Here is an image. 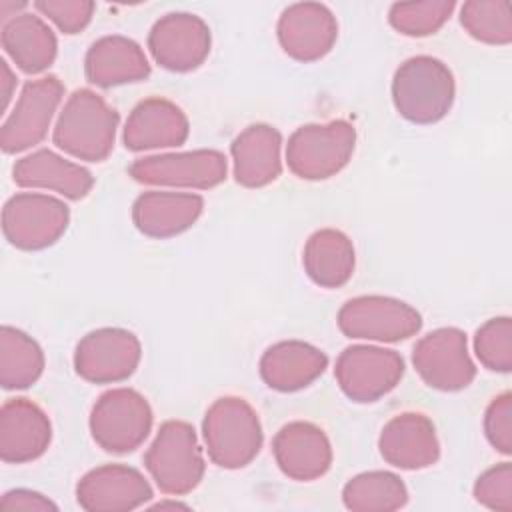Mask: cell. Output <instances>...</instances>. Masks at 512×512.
<instances>
[{
    "mask_svg": "<svg viewBox=\"0 0 512 512\" xmlns=\"http://www.w3.org/2000/svg\"><path fill=\"white\" fill-rule=\"evenodd\" d=\"M456 2L452 0H422V2H394L388 10L390 26L410 38H424L436 34L452 16Z\"/></svg>",
    "mask_w": 512,
    "mask_h": 512,
    "instance_id": "obj_31",
    "label": "cell"
},
{
    "mask_svg": "<svg viewBox=\"0 0 512 512\" xmlns=\"http://www.w3.org/2000/svg\"><path fill=\"white\" fill-rule=\"evenodd\" d=\"M0 68H2V78H0V84H2V110H6L8 104H10L12 92L16 88V76L10 70L6 60H0Z\"/></svg>",
    "mask_w": 512,
    "mask_h": 512,
    "instance_id": "obj_37",
    "label": "cell"
},
{
    "mask_svg": "<svg viewBox=\"0 0 512 512\" xmlns=\"http://www.w3.org/2000/svg\"><path fill=\"white\" fill-rule=\"evenodd\" d=\"M338 328L352 340L400 342L420 332V312L404 300L380 294L350 298L336 316Z\"/></svg>",
    "mask_w": 512,
    "mask_h": 512,
    "instance_id": "obj_7",
    "label": "cell"
},
{
    "mask_svg": "<svg viewBox=\"0 0 512 512\" xmlns=\"http://www.w3.org/2000/svg\"><path fill=\"white\" fill-rule=\"evenodd\" d=\"M328 368V356L302 340H282L268 346L258 370L264 384L276 392H296L318 380Z\"/></svg>",
    "mask_w": 512,
    "mask_h": 512,
    "instance_id": "obj_25",
    "label": "cell"
},
{
    "mask_svg": "<svg viewBox=\"0 0 512 512\" xmlns=\"http://www.w3.org/2000/svg\"><path fill=\"white\" fill-rule=\"evenodd\" d=\"M356 128L346 120L304 124L286 144L288 170L302 180H326L336 176L352 158Z\"/></svg>",
    "mask_w": 512,
    "mask_h": 512,
    "instance_id": "obj_5",
    "label": "cell"
},
{
    "mask_svg": "<svg viewBox=\"0 0 512 512\" xmlns=\"http://www.w3.org/2000/svg\"><path fill=\"white\" fill-rule=\"evenodd\" d=\"M12 178L20 188L50 190L66 200H82L94 186L90 170L48 148L20 158L12 168Z\"/></svg>",
    "mask_w": 512,
    "mask_h": 512,
    "instance_id": "obj_24",
    "label": "cell"
},
{
    "mask_svg": "<svg viewBox=\"0 0 512 512\" xmlns=\"http://www.w3.org/2000/svg\"><path fill=\"white\" fill-rule=\"evenodd\" d=\"M474 498L484 508L512 512V464L500 462L484 470L474 482Z\"/></svg>",
    "mask_w": 512,
    "mask_h": 512,
    "instance_id": "obj_33",
    "label": "cell"
},
{
    "mask_svg": "<svg viewBox=\"0 0 512 512\" xmlns=\"http://www.w3.org/2000/svg\"><path fill=\"white\" fill-rule=\"evenodd\" d=\"M484 434L490 446L504 454H512V394L502 392L490 400L484 412Z\"/></svg>",
    "mask_w": 512,
    "mask_h": 512,
    "instance_id": "obj_35",
    "label": "cell"
},
{
    "mask_svg": "<svg viewBox=\"0 0 512 512\" xmlns=\"http://www.w3.org/2000/svg\"><path fill=\"white\" fill-rule=\"evenodd\" d=\"M52 442L48 414L28 398H10L0 408V458L26 464L40 458Z\"/></svg>",
    "mask_w": 512,
    "mask_h": 512,
    "instance_id": "obj_20",
    "label": "cell"
},
{
    "mask_svg": "<svg viewBox=\"0 0 512 512\" xmlns=\"http://www.w3.org/2000/svg\"><path fill=\"white\" fill-rule=\"evenodd\" d=\"M144 466L160 492L190 494L206 470L194 426L184 420H166L144 454Z\"/></svg>",
    "mask_w": 512,
    "mask_h": 512,
    "instance_id": "obj_4",
    "label": "cell"
},
{
    "mask_svg": "<svg viewBox=\"0 0 512 512\" xmlns=\"http://www.w3.org/2000/svg\"><path fill=\"white\" fill-rule=\"evenodd\" d=\"M84 76L98 88H114L146 80L150 62L138 42L122 34L98 38L86 52Z\"/></svg>",
    "mask_w": 512,
    "mask_h": 512,
    "instance_id": "obj_23",
    "label": "cell"
},
{
    "mask_svg": "<svg viewBox=\"0 0 512 512\" xmlns=\"http://www.w3.org/2000/svg\"><path fill=\"white\" fill-rule=\"evenodd\" d=\"M342 502L352 512H392L406 506L408 488L394 472L370 470L344 484Z\"/></svg>",
    "mask_w": 512,
    "mask_h": 512,
    "instance_id": "obj_29",
    "label": "cell"
},
{
    "mask_svg": "<svg viewBox=\"0 0 512 512\" xmlns=\"http://www.w3.org/2000/svg\"><path fill=\"white\" fill-rule=\"evenodd\" d=\"M202 438L216 466L238 470L258 456L264 432L256 410L244 398L222 396L204 414Z\"/></svg>",
    "mask_w": 512,
    "mask_h": 512,
    "instance_id": "obj_3",
    "label": "cell"
},
{
    "mask_svg": "<svg viewBox=\"0 0 512 512\" xmlns=\"http://www.w3.org/2000/svg\"><path fill=\"white\" fill-rule=\"evenodd\" d=\"M120 116L94 90H74L64 102L54 130V144L68 156L84 162H102L116 142Z\"/></svg>",
    "mask_w": 512,
    "mask_h": 512,
    "instance_id": "obj_1",
    "label": "cell"
},
{
    "mask_svg": "<svg viewBox=\"0 0 512 512\" xmlns=\"http://www.w3.org/2000/svg\"><path fill=\"white\" fill-rule=\"evenodd\" d=\"M404 368V358L396 350L354 344L336 358L334 378L348 400L370 404L400 384Z\"/></svg>",
    "mask_w": 512,
    "mask_h": 512,
    "instance_id": "obj_9",
    "label": "cell"
},
{
    "mask_svg": "<svg viewBox=\"0 0 512 512\" xmlns=\"http://www.w3.org/2000/svg\"><path fill=\"white\" fill-rule=\"evenodd\" d=\"M154 510H164V508H182V510H188V506L186 504H182V502H176V500H172V502H158V504H154L152 506Z\"/></svg>",
    "mask_w": 512,
    "mask_h": 512,
    "instance_id": "obj_38",
    "label": "cell"
},
{
    "mask_svg": "<svg viewBox=\"0 0 512 512\" xmlns=\"http://www.w3.org/2000/svg\"><path fill=\"white\" fill-rule=\"evenodd\" d=\"M2 48L24 74H42L58 54L52 28L32 12H18L2 24Z\"/></svg>",
    "mask_w": 512,
    "mask_h": 512,
    "instance_id": "obj_26",
    "label": "cell"
},
{
    "mask_svg": "<svg viewBox=\"0 0 512 512\" xmlns=\"http://www.w3.org/2000/svg\"><path fill=\"white\" fill-rule=\"evenodd\" d=\"M276 36L284 54L308 64L324 58L334 48L338 22L326 4L296 2L282 10Z\"/></svg>",
    "mask_w": 512,
    "mask_h": 512,
    "instance_id": "obj_15",
    "label": "cell"
},
{
    "mask_svg": "<svg viewBox=\"0 0 512 512\" xmlns=\"http://www.w3.org/2000/svg\"><path fill=\"white\" fill-rule=\"evenodd\" d=\"M230 156L240 186H268L282 174V134L270 124H250L232 140Z\"/></svg>",
    "mask_w": 512,
    "mask_h": 512,
    "instance_id": "obj_22",
    "label": "cell"
},
{
    "mask_svg": "<svg viewBox=\"0 0 512 512\" xmlns=\"http://www.w3.org/2000/svg\"><path fill=\"white\" fill-rule=\"evenodd\" d=\"M62 96L64 84L56 76L26 82L0 128L4 154H18L40 144L48 134Z\"/></svg>",
    "mask_w": 512,
    "mask_h": 512,
    "instance_id": "obj_13",
    "label": "cell"
},
{
    "mask_svg": "<svg viewBox=\"0 0 512 512\" xmlns=\"http://www.w3.org/2000/svg\"><path fill=\"white\" fill-rule=\"evenodd\" d=\"M142 358L138 336L126 328H96L84 334L74 348L76 374L92 384L128 380Z\"/></svg>",
    "mask_w": 512,
    "mask_h": 512,
    "instance_id": "obj_12",
    "label": "cell"
},
{
    "mask_svg": "<svg viewBox=\"0 0 512 512\" xmlns=\"http://www.w3.org/2000/svg\"><path fill=\"white\" fill-rule=\"evenodd\" d=\"M392 102L396 112L412 124H436L454 106V74L434 56H412L392 76Z\"/></svg>",
    "mask_w": 512,
    "mask_h": 512,
    "instance_id": "obj_2",
    "label": "cell"
},
{
    "mask_svg": "<svg viewBox=\"0 0 512 512\" xmlns=\"http://www.w3.org/2000/svg\"><path fill=\"white\" fill-rule=\"evenodd\" d=\"M0 508L4 512H48V510L56 512L58 510V506L48 496L28 488L8 490L0 500Z\"/></svg>",
    "mask_w": 512,
    "mask_h": 512,
    "instance_id": "obj_36",
    "label": "cell"
},
{
    "mask_svg": "<svg viewBox=\"0 0 512 512\" xmlns=\"http://www.w3.org/2000/svg\"><path fill=\"white\" fill-rule=\"evenodd\" d=\"M462 28L478 42L506 46L512 42V8L506 0H470L460 6Z\"/></svg>",
    "mask_w": 512,
    "mask_h": 512,
    "instance_id": "obj_30",
    "label": "cell"
},
{
    "mask_svg": "<svg viewBox=\"0 0 512 512\" xmlns=\"http://www.w3.org/2000/svg\"><path fill=\"white\" fill-rule=\"evenodd\" d=\"M70 224L64 200L42 192H20L2 208L4 238L18 250H44L56 244Z\"/></svg>",
    "mask_w": 512,
    "mask_h": 512,
    "instance_id": "obj_8",
    "label": "cell"
},
{
    "mask_svg": "<svg viewBox=\"0 0 512 512\" xmlns=\"http://www.w3.org/2000/svg\"><path fill=\"white\" fill-rule=\"evenodd\" d=\"M302 266L316 286L340 288L352 278L356 268L354 244L342 230L320 228L304 244Z\"/></svg>",
    "mask_w": 512,
    "mask_h": 512,
    "instance_id": "obj_27",
    "label": "cell"
},
{
    "mask_svg": "<svg viewBox=\"0 0 512 512\" xmlns=\"http://www.w3.org/2000/svg\"><path fill=\"white\" fill-rule=\"evenodd\" d=\"M190 122L184 110L168 98L140 100L126 118L122 142L132 152L176 148L188 140Z\"/></svg>",
    "mask_w": 512,
    "mask_h": 512,
    "instance_id": "obj_19",
    "label": "cell"
},
{
    "mask_svg": "<svg viewBox=\"0 0 512 512\" xmlns=\"http://www.w3.org/2000/svg\"><path fill=\"white\" fill-rule=\"evenodd\" d=\"M204 198L192 192L148 190L132 204V222L148 238H174L196 224L202 216Z\"/></svg>",
    "mask_w": 512,
    "mask_h": 512,
    "instance_id": "obj_21",
    "label": "cell"
},
{
    "mask_svg": "<svg viewBox=\"0 0 512 512\" xmlns=\"http://www.w3.org/2000/svg\"><path fill=\"white\" fill-rule=\"evenodd\" d=\"M474 354L486 370L508 374L512 370V320L496 316L474 334Z\"/></svg>",
    "mask_w": 512,
    "mask_h": 512,
    "instance_id": "obj_32",
    "label": "cell"
},
{
    "mask_svg": "<svg viewBox=\"0 0 512 512\" xmlns=\"http://www.w3.org/2000/svg\"><path fill=\"white\" fill-rule=\"evenodd\" d=\"M272 454L282 474L296 482L318 480L332 466V444L326 432L306 420L284 424L272 440Z\"/></svg>",
    "mask_w": 512,
    "mask_h": 512,
    "instance_id": "obj_18",
    "label": "cell"
},
{
    "mask_svg": "<svg viewBox=\"0 0 512 512\" xmlns=\"http://www.w3.org/2000/svg\"><path fill=\"white\" fill-rule=\"evenodd\" d=\"M154 414L148 400L134 388L104 392L90 410L92 440L106 452L126 454L144 444L152 430Z\"/></svg>",
    "mask_w": 512,
    "mask_h": 512,
    "instance_id": "obj_6",
    "label": "cell"
},
{
    "mask_svg": "<svg viewBox=\"0 0 512 512\" xmlns=\"http://www.w3.org/2000/svg\"><path fill=\"white\" fill-rule=\"evenodd\" d=\"M40 344L14 326L0 328V384L4 390H26L44 372Z\"/></svg>",
    "mask_w": 512,
    "mask_h": 512,
    "instance_id": "obj_28",
    "label": "cell"
},
{
    "mask_svg": "<svg viewBox=\"0 0 512 512\" xmlns=\"http://www.w3.org/2000/svg\"><path fill=\"white\" fill-rule=\"evenodd\" d=\"M378 450L384 462L394 468H428L440 458L436 426L422 412H400L382 426L378 436Z\"/></svg>",
    "mask_w": 512,
    "mask_h": 512,
    "instance_id": "obj_17",
    "label": "cell"
},
{
    "mask_svg": "<svg viewBox=\"0 0 512 512\" xmlns=\"http://www.w3.org/2000/svg\"><path fill=\"white\" fill-rule=\"evenodd\" d=\"M208 24L190 12H170L158 18L148 32V50L158 66L170 72H192L210 54Z\"/></svg>",
    "mask_w": 512,
    "mask_h": 512,
    "instance_id": "obj_14",
    "label": "cell"
},
{
    "mask_svg": "<svg viewBox=\"0 0 512 512\" xmlns=\"http://www.w3.org/2000/svg\"><path fill=\"white\" fill-rule=\"evenodd\" d=\"M128 174L148 186L210 190L226 180L228 160L220 150L208 148L166 152L134 160Z\"/></svg>",
    "mask_w": 512,
    "mask_h": 512,
    "instance_id": "obj_10",
    "label": "cell"
},
{
    "mask_svg": "<svg viewBox=\"0 0 512 512\" xmlns=\"http://www.w3.org/2000/svg\"><path fill=\"white\" fill-rule=\"evenodd\" d=\"M412 364L422 382L440 392H458L476 378L468 338L460 328H436L422 336L412 350Z\"/></svg>",
    "mask_w": 512,
    "mask_h": 512,
    "instance_id": "obj_11",
    "label": "cell"
},
{
    "mask_svg": "<svg viewBox=\"0 0 512 512\" xmlns=\"http://www.w3.org/2000/svg\"><path fill=\"white\" fill-rule=\"evenodd\" d=\"M34 8L54 22L60 32L78 34L90 24L96 4L90 0H38Z\"/></svg>",
    "mask_w": 512,
    "mask_h": 512,
    "instance_id": "obj_34",
    "label": "cell"
},
{
    "mask_svg": "<svg viewBox=\"0 0 512 512\" xmlns=\"http://www.w3.org/2000/svg\"><path fill=\"white\" fill-rule=\"evenodd\" d=\"M76 500L86 512H128L152 500V486L128 464H104L78 480Z\"/></svg>",
    "mask_w": 512,
    "mask_h": 512,
    "instance_id": "obj_16",
    "label": "cell"
}]
</instances>
